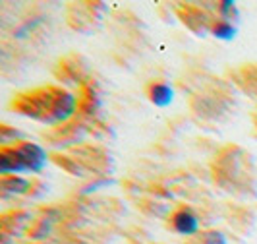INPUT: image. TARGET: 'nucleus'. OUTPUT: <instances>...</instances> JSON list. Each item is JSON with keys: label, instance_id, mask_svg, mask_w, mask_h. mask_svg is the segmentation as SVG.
I'll use <instances>...</instances> for the list:
<instances>
[{"label": "nucleus", "instance_id": "obj_5", "mask_svg": "<svg viewBox=\"0 0 257 244\" xmlns=\"http://www.w3.org/2000/svg\"><path fill=\"white\" fill-rule=\"evenodd\" d=\"M31 188V180L24 179V177H18V175H12V177H2V192L12 194V196H20V194H26L27 190Z\"/></svg>", "mask_w": 257, "mask_h": 244}, {"label": "nucleus", "instance_id": "obj_2", "mask_svg": "<svg viewBox=\"0 0 257 244\" xmlns=\"http://www.w3.org/2000/svg\"><path fill=\"white\" fill-rule=\"evenodd\" d=\"M77 99L74 93L70 91H56L54 95V103L51 109V116H49V122H64L70 116L76 113Z\"/></svg>", "mask_w": 257, "mask_h": 244}, {"label": "nucleus", "instance_id": "obj_9", "mask_svg": "<svg viewBox=\"0 0 257 244\" xmlns=\"http://www.w3.org/2000/svg\"><path fill=\"white\" fill-rule=\"evenodd\" d=\"M255 126H257V122H255Z\"/></svg>", "mask_w": 257, "mask_h": 244}, {"label": "nucleus", "instance_id": "obj_6", "mask_svg": "<svg viewBox=\"0 0 257 244\" xmlns=\"http://www.w3.org/2000/svg\"><path fill=\"white\" fill-rule=\"evenodd\" d=\"M211 35L219 41H232L238 35V27L232 22H224V20H219L211 26Z\"/></svg>", "mask_w": 257, "mask_h": 244}, {"label": "nucleus", "instance_id": "obj_4", "mask_svg": "<svg viewBox=\"0 0 257 244\" xmlns=\"http://www.w3.org/2000/svg\"><path fill=\"white\" fill-rule=\"evenodd\" d=\"M174 97H176V91L168 82H157V84L149 86V99L159 109H165L168 105H172Z\"/></svg>", "mask_w": 257, "mask_h": 244}, {"label": "nucleus", "instance_id": "obj_1", "mask_svg": "<svg viewBox=\"0 0 257 244\" xmlns=\"http://www.w3.org/2000/svg\"><path fill=\"white\" fill-rule=\"evenodd\" d=\"M49 165L47 151L35 141H22L16 145H6L0 151V175H27V173H41Z\"/></svg>", "mask_w": 257, "mask_h": 244}, {"label": "nucleus", "instance_id": "obj_3", "mask_svg": "<svg viewBox=\"0 0 257 244\" xmlns=\"http://www.w3.org/2000/svg\"><path fill=\"white\" fill-rule=\"evenodd\" d=\"M172 227L182 236H193L201 229V221L190 207H182L172 215Z\"/></svg>", "mask_w": 257, "mask_h": 244}, {"label": "nucleus", "instance_id": "obj_7", "mask_svg": "<svg viewBox=\"0 0 257 244\" xmlns=\"http://www.w3.org/2000/svg\"><path fill=\"white\" fill-rule=\"evenodd\" d=\"M219 14H220V20H224V22H238V18H240V10H238V6L230 2V0H224V2H219Z\"/></svg>", "mask_w": 257, "mask_h": 244}, {"label": "nucleus", "instance_id": "obj_8", "mask_svg": "<svg viewBox=\"0 0 257 244\" xmlns=\"http://www.w3.org/2000/svg\"><path fill=\"white\" fill-rule=\"evenodd\" d=\"M203 244H228V238L220 231H207L203 234Z\"/></svg>", "mask_w": 257, "mask_h": 244}]
</instances>
